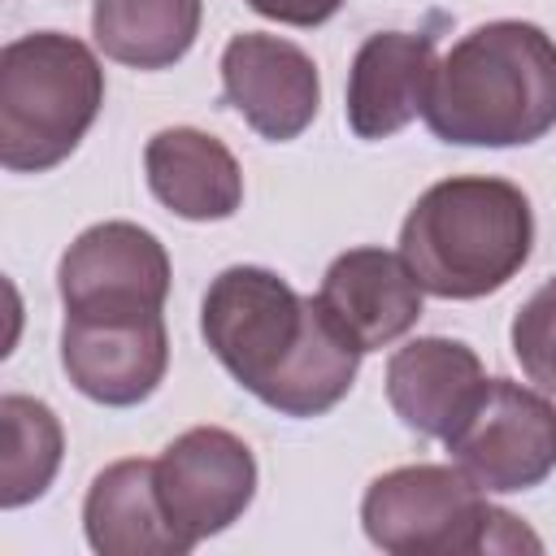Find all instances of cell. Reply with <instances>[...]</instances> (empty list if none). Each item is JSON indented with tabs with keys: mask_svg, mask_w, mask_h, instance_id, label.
<instances>
[{
	"mask_svg": "<svg viewBox=\"0 0 556 556\" xmlns=\"http://www.w3.org/2000/svg\"><path fill=\"white\" fill-rule=\"evenodd\" d=\"M361 526L391 556L543 552L539 534L495 508L460 465H400L378 473L365 486Z\"/></svg>",
	"mask_w": 556,
	"mask_h": 556,
	"instance_id": "cell-5",
	"label": "cell"
},
{
	"mask_svg": "<svg viewBox=\"0 0 556 556\" xmlns=\"http://www.w3.org/2000/svg\"><path fill=\"white\" fill-rule=\"evenodd\" d=\"M317 295L339 317V326L365 352H374L404 339L417 326L426 287L417 282V274L400 252L348 248L326 265Z\"/></svg>",
	"mask_w": 556,
	"mask_h": 556,
	"instance_id": "cell-11",
	"label": "cell"
},
{
	"mask_svg": "<svg viewBox=\"0 0 556 556\" xmlns=\"http://www.w3.org/2000/svg\"><path fill=\"white\" fill-rule=\"evenodd\" d=\"M482 387H486L482 361L460 339L421 334L395 348L387 361V400L395 417L426 439H447L460 426V417L473 408Z\"/></svg>",
	"mask_w": 556,
	"mask_h": 556,
	"instance_id": "cell-13",
	"label": "cell"
},
{
	"mask_svg": "<svg viewBox=\"0 0 556 556\" xmlns=\"http://www.w3.org/2000/svg\"><path fill=\"white\" fill-rule=\"evenodd\" d=\"M104 104L96 52L61 30H30L0 48V165L43 174L61 165Z\"/></svg>",
	"mask_w": 556,
	"mask_h": 556,
	"instance_id": "cell-4",
	"label": "cell"
},
{
	"mask_svg": "<svg viewBox=\"0 0 556 556\" xmlns=\"http://www.w3.org/2000/svg\"><path fill=\"white\" fill-rule=\"evenodd\" d=\"M248 9H256V13L269 17V22L308 30V26L330 22V17L343 9V0H248Z\"/></svg>",
	"mask_w": 556,
	"mask_h": 556,
	"instance_id": "cell-19",
	"label": "cell"
},
{
	"mask_svg": "<svg viewBox=\"0 0 556 556\" xmlns=\"http://www.w3.org/2000/svg\"><path fill=\"white\" fill-rule=\"evenodd\" d=\"M148 191L187 222H226L243 204V169L235 152L195 130V126H165L143 148Z\"/></svg>",
	"mask_w": 556,
	"mask_h": 556,
	"instance_id": "cell-15",
	"label": "cell"
},
{
	"mask_svg": "<svg viewBox=\"0 0 556 556\" xmlns=\"http://www.w3.org/2000/svg\"><path fill=\"white\" fill-rule=\"evenodd\" d=\"M56 291L70 317L161 313L169 295L165 243L135 222H96L65 248Z\"/></svg>",
	"mask_w": 556,
	"mask_h": 556,
	"instance_id": "cell-7",
	"label": "cell"
},
{
	"mask_svg": "<svg viewBox=\"0 0 556 556\" xmlns=\"http://www.w3.org/2000/svg\"><path fill=\"white\" fill-rule=\"evenodd\" d=\"M204 0H91L100 52L130 70H169L200 35Z\"/></svg>",
	"mask_w": 556,
	"mask_h": 556,
	"instance_id": "cell-16",
	"label": "cell"
},
{
	"mask_svg": "<svg viewBox=\"0 0 556 556\" xmlns=\"http://www.w3.org/2000/svg\"><path fill=\"white\" fill-rule=\"evenodd\" d=\"M83 530L100 556H187L191 543L169 521L156 491V460L104 465L83 500Z\"/></svg>",
	"mask_w": 556,
	"mask_h": 556,
	"instance_id": "cell-14",
	"label": "cell"
},
{
	"mask_svg": "<svg viewBox=\"0 0 556 556\" xmlns=\"http://www.w3.org/2000/svg\"><path fill=\"white\" fill-rule=\"evenodd\" d=\"M434 39L413 30H378L369 35L348 70V126L356 139H387L404 130L430 96L434 78Z\"/></svg>",
	"mask_w": 556,
	"mask_h": 556,
	"instance_id": "cell-12",
	"label": "cell"
},
{
	"mask_svg": "<svg viewBox=\"0 0 556 556\" xmlns=\"http://www.w3.org/2000/svg\"><path fill=\"white\" fill-rule=\"evenodd\" d=\"M61 369L74 391L96 404H143L169 369V334L161 313L130 317H70L61 326Z\"/></svg>",
	"mask_w": 556,
	"mask_h": 556,
	"instance_id": "cell-10",
	"label": "cell"
},
{
	"mask_svg": "<svg viewBox=\"0 0 556 556\" xmlns=\"http://www.w3.org/2000/svg\"><path fill=\"white\" fill-rule=\"evenodd\" d=\"M443 143L521 148L556 126V43L543 26L500 17L460 35L434 65L421 109Z\"/></svg>",
	"mask_w": 556,
	"mask_h": 556,
	"instance_id": "cell-2",
	"label": "cell"
},
{
	"mask_svg": "<svg viewBox=\"0 0 556 556\" xmlns=\"http://www.w3.org/2000/svg\"><path fill=\"white\" fill-rule=\"evenodd\" d=\"M513 356L526 378L556 395V278H547L513 317Z\"/></svg>",
	"mask_w": 556,
	"mask_h": 556,
	"instance_id": "cell-18",
	"label": "cell"
},
{
	"mask_svg": "<svg viewBox=\"0 0 556 556\" xmlns=\"http://www.w3.org/2000/svg\"><path fill=\"white\" fill-rule=\"evenodd\" d=\"M0 508H22L52 486L65 456V430L43 400L9 391L0 400Z\"/></svg>",
	"mask_w": 556,
	"mask_h": 556,
	"instance_id": "cell-17",
	"label": "cell"
},
{
	"mask_svg": "<svg viewBox=\"0 0 556 556\" xmlns=\"http://www.w3.org/2000/svg\"><path fill=\"white\" fill-rule=\"evenodd\" d=\"M534 248V213L517 182L456 174L417 195L400 226V256L439 300H482L508 287Z\"/></svg>",
	"mask_w": 556,
	"mask_h": 556,
	"instance_id": "cell-3",
	"label": "cell"
},
{
	"mask_svg": "<svg viewBox=\"0 0 556 556\" xmlns=\"http://www.w3.org/2000/svg\"><path fill=\"white\" fill-rule=\"evenodd\" d=\"M156 491L178 534L195 547L248 513L256 495V456L222 426H191L156 456Z\"/></svg>",
	"mask_w": 556,
	"mask_h": 556,
	"instance_id": "cell-8",
	"label": "cell"
},
{
	"mask_svg": "<svg viewBox=\"0 0 556 556\" xmlns=\"http://www.w3.org/2000/svg\"><path fill=\"white\" fill-rule=\"evenodd\" d=\"M200 334L217 365L282 417L330 413L365 356L321 295H300L265 265H230L208 282Z\"/></svg>",
	"mask_w": 556,
	"mask_h": 556,
	"instance_id": "cell-1",
	"label": "cell"
},
{
	"mask_svg": "<svg viewBox=\"0 0 556 556\" xmlns=\"http://www.w3.org/2000/svg\"><path fill=\"white\" fill-rule=\"evenodd\" d=\"M443 443L486 495L530 491L556 473V404L513 378H486Z\"/></svg>",
	"mask_w": 556,
	"mask_h": 556,
	"instance_id": "cell-6",
	"label": "cell"
},
{
	"mask_svg": "<svg viewBox=\"0 0 556 556\" xmlns=\"http://www.w3.org/2000/svg\"><path fill=\"white\" fill-rule=\"evenodd\" d=\"M222 100L269 143L300 139L321 104L313 56L265 30H243L222 52Z\"/></svg>",
	"mask_w": 556,
	"mask_h": 556,
	"instance_id": "cell-9",
	"label": "cell"
}]
</instances>
